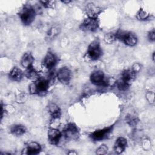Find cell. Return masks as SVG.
Instances as JSON below:
<instances>
[{
    "label": "cell",
    "instance_id": "obj_1",
    "mask_svg": "<svg viewBox=\"0 0 155 155\" xmlns=\"http://www.w3.org/2000/svg\"><path fill=\"white\" fill-rule=\"evenodd\" d=\"M49 87L50 82L48 79L39 78L30 85L29 91L33 94L44 96L47 93Z\"/></svg>",
    "mask_w": 155,
    "mask_h": 155
},
{
    "label": "cell",
    "instance_id": "obj_2",
    "mask_svg": "<svg viewBox=\"0 0 155 155\" xmlns=\"http://www.w3.org/2000/svg\"><path fill=\"white\" fill-rule=\"evenodd\" d=\"M36 15V10L30 4L24 5L19 12L20 19L24 25H30L35 20Z\"/></svg>",
    "mask_w": 155,
    "mask_h": 155
},
{
    "label": "cell",
    "instance_id": "obj_3",
    "mask_svg": "<svg viewBox=\"0 0 155 155\" xmlns=\"http://www.w3.org/2000/svg\"><path fill=\"white\" fill-rule=\"evenodd\" d=\"M62 133L65 139L71 140H76L80 136L79 128L73 122L67 123L64 126Z\"/></svg>",
    "mask_w": 155,
    "mask_h": 155
},
{
    "label": "cell",
    "instance_id": "obj_4",
    "mask_svg": "<svg viewBox=\"0 0 155 155\" xmlns=\"http://www.w3.org/2000/svg\"><path fill=\"white\" fill-rule=\"evenodd\" d=\"M116 35L117 39L121 41L127 45L133 47L137 42V38L133 32L119 30L116 31Z\"/></svg>",
    "mask_w": 155,
    "mask_h": 155
},
{
    "label": "cell",
    "instance_id": "obj_5",
    "mask_svg": "<svg viewBox=\"0 0 155 155\" xmlns=\"http://www.w3.org/2000/svg\"><path fill=\"white\" fill-rule=\"evenodd\" d=\"M99 27V21L97 18L88 17L81 24L79 28L84 31L94 32L96 31Z\"/></svg>",
    "mask_w": 155,
    "mask_h": 155
},
{
    "label": "cell",
    "instance_id": "obj_6",
    "mask_svg": "<svg viewBox=\"0 0 155 155\" xmlns=\"http://www.w3.org/2000/svg\"><path fill=\"white\" fill-rule=\"evenodd\" d=\"M87 54L92 61L98 60L101 57L102 50L97 40H94L89 44L87 49Z\"/></svg>",
    "mask_w": 155,
    "mask_h": 155
},
{
    "label": "cell",
    "instance_id": "obj_7",
    "mask_svg": "<svg viewBox=\"0 0 155 155\" xmlns=\"http://www.w3.org/2000/svg\"><path fill=\"white\" fill-rule=\"evenodd\" d=\"M113 125L96 130L89 135L90 139L93 141H101L107 139L113 131Z\"/></svg>",
    "mask_w": 155,
    "mask_h": 155
},
{
    "label": "cell",
    "instance_id": "obj_8",
    "mask_svg": "<svg viewBox=\"0 0 155 155\" xmlns=\"http://www.w3.org/2000/svg\"><path fill=\"white\" fill-rule=\"evenodd\" d=\"M91 82L97 86L105 87L108 85V81L105 78L103 71L101 70H95L93 71L90 76Z\"/></svg>",
    "mask_w": 155,
    "mask_h": 155
},
{
    "label": "cell",
    "instance_id": "obj_9",
    "mask_svg": "<svg viewBox=\"0 0 155 155\" xmlns=\"http://www.w3.org/2000/svg\"><path fill=\"white\" fill-rule=\"evenodd\" d=\"M58 62V58L51 51H48L44 56L42 64L47 70H51L57 65Z\"/></svg>",
    "mask_w": 155,
    "mask_h": 155
},
{
    "label": "cell",
    "instance_id": "obj_10",
    "mask_svg": "<svg viewBox=\"0 0 155 155\" xmlns=\"http://www.w3.org/2000/svg\"><path fill=\"white\" fill-rule=\"evenodd\" d=\"M56 77L58 81L61 84L64 85H67L69 84L71 80V70L67 67H61L57 71Z\"/></svg>",
    "mask_w": 155,
    "mask_h": 155
},
{
    "label": "cell",
    "instance_id": "obj_11",
    "mask_svg": "<svg viewBox=\"0 0 155 155\" xmlns=\"http://www.w3.org/2000/svg\"><path fill=\"white\" fill-rule=\"evenodd\" d=\"M62 136V133L56 128H50L48 130V141L53 145H57L59 143Z\"/></svg>",
    "mask_w": 155,
    "mask_h": 155
},
{
    "label": "cell",
    "instance_id": "obj_12",
    "mask_svg": "<svg viewBox=\"0 0 155 155\" xmlns=\"http://www.w3.org/2000/svg\"><path fill=\"white\" fill-rule=\"evenodd\" d=\"M42 150L41 146L36 142H31L28 143L26 147L22 150V154L35 155L39 154Z\"/></svg>",
    "mask_w": 155,
    "mask_h": 155
},
{
    "label": "cell",
    "instance_id": "obj_13",
    "mask_svg": "<svg viewBox=\"0 0 155 155\" xmlns=\"http://www.w3.org/2000/svg\"><path fill=\"white\" fill-rule=\"evenodd\" d=\"M85 11L88 17L97 18V16L102 12V8L95 4L90 2L87 4Z\"/></svg>",
    "mask_w": 155,
    "mask_h": 155
},
{
    "label": "cell",
    "instance_id": "obj_14",
    "mask_svg": "<svg viewBox=\"0 0 155 155\" xmlns=\"http://www.w3.org/2000/svg\"><path fill=\"white\" fill-rule=\"evenodd\" d=\"M127 146V140L123 137H118L114 144V151L117 154L122 153Z\"/></svg>",
    "mask_w": 155,
    "mask_h": 155
},
{
    "label": "cell",
    "instance_id": "obj_15",
    "mask_svg": "<svg viewBox=\"0 0 155 155\" xmlns=\"http://www.w3.org/2000/svg\"><path fill=\"white\" fill-rule=\"evenodd\" d=\"M24 76L23 71L18 67H14L8 74L9 79L13 81L20 82Z\"/></svg>",
    "mask_w": 155,
    "mask_h": 155
},
{
    "label": "cell",
    "instance_id": "obj_16",
    "mask_svg": "<svg viewBox=\"0 0 155 155\" xmlns=\"http://www.w3.org/2000/svg\"><path fill=\"white\" fill-rule=\"evenodd\" d=\"M34 61L35 59L31 53L30 52H27L22 55L21 59V64L24 68L27 69L33 66Z\"/></svg>",
    "mask_w": 155,
    "mask_h": 155
},
{
    "label": "cell",
    "instance_id": "obj_17",
    "mask_svg": "<svg viewBox=\"0 0 155 155\" xmlns=\"http://www.w3.org/2000/svg\"><path fill=\"white\" fill-rule=\"evenodd\" d=\"M48 112L53 119H59L61 116V110L60 108L54 103H50L48 104Z\"/></svg>",
    "mask_w": 155,
    "mask_h": 155
},
{
    "label": "cell",
    "instance_id": "obj_18",
    "mask_svg": "<svg viewBox=\"0 0 155 155\" xmlns=\"http://www.w3.org/2000/svg\"><path fill=\"white\" fill-rule=\"evenodd\" d=\"M136 73H134L131 69H128V70H125L122 71L121 74V78L120 79L123 81L124 82L131 84V82L133 81L136 77Z\"/></svg>",
    "mask_w": 155,
    "mask_h": 155
},
{
    "label": "cell",
    "instance_id": "obj_19",
    "mask_svg": "<svg viewBox=\"0 0 155 155\" xmlns=\"http://www.w3.org/2000/svg\"><path fill=\"white\" fill-rule=\"evenodd\" d=\"M10 131L13 135L19 136L25 134V133L27 131V129L23 125L15 124L11 126Z\"/></svg>",
    "mask_w": 155,
    "mask_h": 155
},
{
    "label": "cell",
    "instance_id": "obj_20",
    "mask_svg": "<svg viewBox=\"0 0 155 155\" xmlns=\"http://www.w3.org/2000/svg\"><path fill=\"white\" fill-rule=\"evenodd\" d=\"M25 75L27 77V78L31 80L36 81L39 78L38 72L36 70L35 68H33V66L26 69L25 71Z\"/></svg>",
    "mask_w": 155,
    "mask_h": 155
},
{
    "label": "cell",
    "instance_id": "obj_21",
    "mask_svg": "<svg viewBox=\"0 0 155 155\" xmlns=\"http://www.w3.org/2000/svg\"><path fill=\"white\" fill-rule=\"evenodd\" d=\"M117 39V35H116V31L114 32H109L108 33H106L104 36V40L105 43L107 44H111L113 42H114Z\"/></svg>",
    "mask_w": 155,
    "mask_h": 155
},
{
    "label": "cell",
    "instance_id": "obj_22",
    "mask_svg": "<svg viewBox=\"0 0 155 155\" xmlns=\"http://www.w3.org/2000/svg\"><path fill=\"white\" fill-rule=\"evenodd\" d=\"M116 85L117 88L120 91H126L129 88L130 86V84L124 82L120 79L116 82Z\"/></svg>",
    "mask_w": 155,
    "mask_h": 155
},
{
    "label": "cell",
    "instance_id": "obj_23",
    "mask_svg": "<svg viewBox=\"0 0 155 155\" xmlns=\"http://www.w3.org/2000/svg\"><path fill=\"white\" fill-rule=\"evenodd\" d=\"M41 5L47 8H54L56 6L55 1H40Z\"/></svg>",
    "mask_w": 155,
    "mask_h": 155
},
{
    "label": "cell",
    "instance_id": "obj_24",
    "mask_svg": "<svg viewBox=\"0 0 155 155\" xmlns=\"http://www.w3.org/2000/svg\"><path fill=\"white\" fill-rule=\"evenodd\" d=\"M149 17V15L143 10L140 9L136 14V18L139 20H145L148 19Z\"/></svg>",
    "mask_w": 155,
    "mask_h": 155
},
{
    "label": "cell",
    "instance_id": "obj_25",
    "mask_svg": "<svg viewBox=\"0 0 155 155\" xmlns=\"http://www.w3.org/2000/svg\"><path fill=\"white\" fill-rule=\"evenodd\" d=\"M108 147L105 144H102L96 150V154H105L108 153Z\"/></svg>",
    "mask_w": 155,
    "mask_h": 155
},
{
    "label": "cell",
    "instance_id": "obj_26",
    "mask_svg": "<svg viewBox=\"0 0 155 155\" xmlns=\"http://www.w3.org/2000/svg\"><path fill=\"white\" fill-rule=\"evenodd\" d=\"M127 122L130 125V126H135L137 123L138 122V119L136 117H133L132 116H129L127 117L126 119Z\"/></svg>",
    "mask_w": 155,
    "mask_h": 155
},
{
    "label": "cell",
    "instance_id": "obj_27",
    "mask_svg": "<svg viewBox=\"0 0 155 155\" xmlns=\"http://www.w3.org/2000/svg\"><path fill=\"white\" fill-rule=\"evenodd\" d=\"M148 39L150 42H153L155 41V31L154 29L150 31L148 33Z\"/></svg>",
    "mask_w": 155,
    "mask_h": 155
},
{
    "label": "cell",
    "instance_id": "obj_28",
    "mask_svg": "<svg viewBox=\"0 0 155 155\" xmlns=\"http://www.w3.org/2000/svg\"><path fill=\"white\" fill-rule=\"evenodd\" d=\"M141 68V66L138 63H135L133 66H132V68L131 70L136 73H137V72H139Z\"/></svg>",
    "mask_w": 155,
    "mask_h": 155
},
{
    "label": "cell",
    "instance_id": "obj_29",
    "mask_svg": "<svg viewBox=\"0 0 155 155\" xmlns=\"http://www.w3.org/2000/svg\"><path fill=\"white\" fill-rule=\"evenodd\" d=\"M53 35H57L58 34V31H57V29L55 28H51L48 31V33H47V35L48 36V37H50V38H52L53 36Z\"/></svg>",
    "mask_w": 155,
    "mask_h": 155
},
{
    "label": "cell",
    "instance_id": "obj_30",
    "mask_svg": "<svg viewBox=\"0 0 155 155\" xmlns=\"http://www.w3.org/2000/svg\"><path fill=\"white\" fill-rule=\"evenodd\" d=\"M67 153H68V154H77V153L74 152V151H73V152H68Z\"/></svg>",
    "mask_w": 155,
    "mask_h": 155
},
{
    "label": "cell",
    "instance_id": "obj_31",
    "mask_svg": "<svg viewBox=\"0 0 155 155\" xmlns=\"http://www.w3.org/2000/svg\"><path fill=\"white\" fill-rule=\"evenodd\" d=\"M63 3H69V2H70L71 1H62Z\"/></svg>",
    "mask_w": 155,
    "mask_h": 155
},
{
    "label": "cell",
    "instance_id": "obj_32",
    "mask_svg": "<svg viewBox=\"0 0 155 155\" xmlns=\"http://www.w3.org/2000/svg\"><path fill=\"white\" fill-rule=\"evenodd\" d=\"M154 52L153 53V60L154 61Z\"/></svg>",
    "mask_w": 155,
    "mask_h": 155
}]
</instances>
